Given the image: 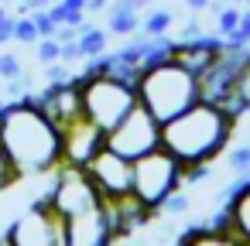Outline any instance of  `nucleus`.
I'll list each match as a JSON object with an SVG mask.
<instances>
[{
  "label": "nucleus",
  "instance_id": "nucleus-1",
  "mask_svg": "<svg viewBox=\"0 0 250 246\" xmlns=\"http://www.w3.org/2000/svg\"><path fill=\"white\" fill-rule=\"evenodd\" d=\"M0 147L7 151L21 178L52 174L62 164V127L38 106V93L11 99L0 113Z\"/></svg>",
  "mask_w": 250,
  "mask_h": 246
},
{
  "label": "nucleus",
  "instance_id": "nucleus-2",
  "mask_svg": "<svg viewBox=\"0 0 250 246\" xmlns=\"http://www.w3.org/2000/svg\"><path fill=\"white\" fill-rule=\"evenodd\" d=\"M236 123L240 120H233L219 103L199 99L185 113H178V116L161 123V147L171 157H178L182 168H188V164H212L226 151Z\"/></svg>",
  "mask_w": 250,
  "mask_h": 246
},
{
  "label": "nucleus",
  "instance_id": "nucleus-3",
  "mask_svg": "<svg viewBox=\"0 0 250 246\" xmlns=\"http://www.w3.org/2000/svg\"><path fill=\"white\" fill-rule=\"evenodd\" d=\"M134 89H137V103L161 123L185 113L192 103H199V76L175 58L141 69V79Z\"/></svg>",
  "mask_w": 250,
  "mask_h": 246
},
{
  "label": "nucleus",
  "instance_id": "nucleus-4",
  "mask_svg": "<svg viewBox=\"0 0 250 246\" xmlns=\"http://www.w3.org/2000/svg\"><path fill=\"white\" fill-rule=\"evenodd\" d=\"M79 96L83 113L103 130H113L137 106V89L117 76H79Z\"/></svg>",
  "mask_w": 250,
  "mask_h": 246
},
{
  "label": "nucleus",
  "instance_id": "nucleus-5",
  "mask_svg": "<svg viewBox=\"0 0 250 246\" xmlns=\"http://www.w3.org/2000/svg\"><path fill=\"white\" fill-rule=\"evenodd\" d=\"M182 161L171 157L165 147L144 154L134 161V195L147 205V208H161V202L182 188Z\"/></svg>",
  "mask_w": 250,
  "mask_h": 246
},
{
  "label": "nucleus",
  "instance_id": "nucleus-6",
  "mask_svg": "<svg viewBox=\"0 0 250 246\" xmlns=\"http://www.w3.org/2000/svg\"><path fill=\"white\" fill-rule=\"evenodd\" d=\"M42 198H45L59 215H65V219L103 205V195L96 191L93 178L86 174V168H76V164H59V168L52 171V185H48V191H45Z\"/></svg>",
  "mask_w": 250,
  "mask_h": 246
},
{
  "label": "nucleus",
  "instance_id": "nucleus-7",
  "mask_svg": "<svg viewBox=\"0 0 250 246\" xmlns=\"http://www.w3.org/2000/svg\"><path fill=\"white\" fill-rule=\"evenodd\" d=\"M4 236L11 246H69L65 215H59L45 198L31 202L21 215H14Z\"/></svg>",
  "mask_w": 250,
  "mask_h": 246
},
{
  "label": "nucleus",
  "instance_id": "nucleus-8",
  "mask_svg": "<svg viewBox=\"0 0 250 246\" xmlns=\"http://www.w3.org/2000/svg\"><path fill=\"white\" fill-rule=\"evenodd\" d=\"M106 147L124 154V157H130V161H137V157H144V154L161 147V120H154L137 103L113 130H106Z\"/></svg>",
  "mask_w": 250,
  "mask_h": 246
},
{
  "label": "nucleus",
  "instance_id": "nucleus-9",
  "mask_svg": "<svg viewBox=\"0 0 250 246\" xmlns=\"http://www.w3.org/2000/svg\"><path fill=\"white\" fill-rule=\"evenodd\" d=\"M86 174L93 178L96 191L103 195V202H113V198H124V195H134V161L103 147L89 164H86Z\"/></svg>",
  "mask_w": 250,
  "mask_h": 246
},
{
  "label": "nucleus",
  "instance_id": "nucleus-10",
  "mask_svg": "<svg viewBox=\"0 0 250 246\" xmlns=\"http://www.w3.org/2000/svg\"><path fill=\"white\" fill-rule=\"evenodd\" d=\"M103 147H106V130L96 127L86 113L62 127V164L86 168Z\"/></svg>",
  "mask_w": 250,
  "mask_h": 246
},
{
  "label": "nucleus",
  "instance_id": "nucleus-11",
  "mask_svg": "<svg viewBox=\"0 0 250 246\" xmlns=\"http://www.w3.org/2000/svg\"><path fill=\"white\" fill-rule=\"evenodd\" d=\"M65 239H69V246H113L117 236H113L106 205H96L89 212L65 219Z\"/></svg>",
  "mask_w": 250,
  "mask_h": 246
},
{
  "label": "nucleus",
  "instance_id": "nucleus-12",
  "mask_svg": "<svg viewBox=\"0 0 250 246\" xmlns=\"http://www.w3.org/2000/svg\"><path fill=\"white\" fill-rule=\"evenodd\" d=\"M38 106L59 123V127H65V123H72L76 116H83V96H79V76L72 79V82H62V86H48L45 82V89L38 93Z\"/></svg>",
  "mask_w": 250,
  "mask_h": 246
},
{
  "label": "nucleus",
  "instance_id": "nucleus-13",
  "mask_svg": "<svg viewBox=\"0 0 250 246\" xmlns=\"http://www.w3.org/2000/svg\"><path fill=\"white\" fill-rule=\"evenodd\" d=\"M106 205V215H110V226H113V236L124 243L127 236H134L137 229H144L158 212L147 208L137 195H124V198H113V202H103Z\"/></svg>",
  "mask_w": 250,
  "mask_h": 246
},
{
  "label": "nucleus",
  "instance_id": "nucleus-14",
  "mask_svg": "<svg viewBox=\"0 0 250 246\" xmlns=\"http://www.w3.org/2000/svg\"><path fill=\"white\" fill-rule=\"evenodd\" d=\"M226 212L236 236L250 246V174H240V181L233 185V198L226 202Z\"/></svg>",
  "mask_w": 250,
  "mask_h": 246
},
{
  "label": "nucleus",
  "instance_id": "nucleus-15",
  "mask_svg": "<svg viewBox=\"0 0 250 246\" xmlns=\"http://www.w3.org/2000/svg\"><path fill=\"white\" fill-rule=\"evenodd\" d=\"M175 246H247V243L236 236V229H216L209 222H199L188 232H182Z\"/></svg>",
  "mask_w": 250,
  "mask_h": 246
},
{
  "label": "nucleus",
  "instance_id": "nucleus-16",
  "mask_svg": "<svg viewBox=\"0 0 250 246\" xmlns=\"http://www.w3.org/2000/svg\"><path fill=\"white\" fill-rule=\"evenodd\" d=\"M106 31L117 38H134L141 31V11L130 7L127 0H113L106 11Z\"/></svg>",
  "mask_w": 250,
  "mask_h": 246
},
{
  "label": "nucleus",
  "instance_id": "nucleus-17",
  "mask_svg": "<svg viewBox=\"0 0 250 246\" xmlns=\"http://www.w3.org/2000/svg\"><path fill=\"white\" fill-rule=\"evenodd\" d=\"M79 48H83L86 58H96V55L110 52V31H106V28H96V24L83 28V35H79Z\"/></svg>",
  "mask_w": 250,
  "mask_h": 246
},
{
  "label": "nucleus",
  "instance_id": "nucleus-18",
  "mask_svg": "<svg viewBox=\"0 0 250 246\" xmlns=\"http://www.w3.org/2000/svg\"><path fill=\"white\" fill-rule=\"evenodd\" d=\"M171 24H175V14H171L168 7H151V11L141 18V31H144L147 38L168 35V31H171Z\"/></svg>",
  "mask_w": 250,
  "mask_h": 246
},
{
  "label": "nucleus",
  "instance_id": "nucleus-19",
  "mask_svg": "<svg viewBox=\"0 0 250 246\" xmlns=\"http://www.w3.org/2000/svg\"><path fill=\"white\" fill-rule=\"evenodd\" d=\"M38 24H35V18L31 14H18L14 18V41L18 45H38Z\"/></svg>",
  "mask_w": 250,
  "mask_h": 246
},
{
  "label": "nucleus",
  "instance_id": "nucleus-20",
  "mask_svg": "<svg viewBox=\"0 0 250 246\" xmlns=\"http://www.w3.org/2000/svg\"><path fill=\"white\" fill-rule=\"evenodd\" d=\"M24 178H21V171L14 168V161L7 157V151L4 147H0V195H4V191H11L14 185H21Z\"/></svg>",
  "mask_w": 250,
  "mask_h": 246
},
{
  "label": "nucleus",
  "instance_id": "nucleus-21",
  "mask_svg": "<svg viewBox=\"0 0 250 246\" xmlns=\"http://www.w3.org/2000/svg\"><path fill=\"white\" fill-rule=\"evenodd\" d=\"M35 58H38L42 65L62 62V41H59V38H38V45H35Z\"/></svg>",
  "mask_w": 250,
  "mask_h": 246
},
{
  "label": "nucleus",
  "instance_id": "nucleus-22",
  "mask_svg": "<svg viewBox=\"0 0 250 246\" xmlns=\"http://www.w3.org/2000/svg\"><path fill=\"white\" fill-rule=\"evenodd\" d=\"M240 14H243V11H236V7H219V11H216V35L229 38V35L240 28Z\"/></svg>",
  "mask_w": 250,
  "mask_h": 246
},
{
  "label": "nucleus",
  "instance_id": "nucleus-23",
  "mask_svg": "<svg viewBox=\"0 0 250 246\" xmlns=\"http://www.w3.org/2000/svg\"><path fill=\"white\" fill-rule=\"evenodd\" d=\"M188 195H185V188H178V191H171L165 202H161V208H158V215H185L188 212Z\"/></svg>",
  "mask_w": 250,
  "mask_h": 246
},
{
  "label": "nucleus",
  "instance_id": "nucleus-24",
  "mask_svg": "<svg viewBox=\"0 0 250 246\" xmlns=\"http://www.w3.org/2000/svg\"><path fill=\"white\" fill-rule=\"evenodd\" d=\"M226 168L236 174H250V144H240L226 154Z\"/></svg>",
  "mask_w": 250,
  "mask_h": 246
},
{
  "label": "nucleus",
  "instance_id": "nucleus-25",
  "mask_svg": "<svg viewBox=\"0 0 250 246\" xmlns=\"http://www.w3.org/2000/svg\"><path fill=\"white\" fill-rule=\"evenodd\" d=\"M72 79H76V72H72V65H65V62L45 65V82H48V86H62V82H72Z\"/></svg>",
  "mask_w": 250,
  "mask_h": 246
},
{
  "label": "nucleus",
  "instance_id": "nucleus-26",
  "mask_svg": "<svg viewBox=\"0 0 250 246\" xmlns=\"http://www.w3.org/2000/svg\"><path fill=\"white\" fill-rule=\"evenodd\" d=\"M18 76H24V69H21V58L14 55V52H0V79H18Z\"/></svg>",
  "mask_w": 250,
  "mask_h": 246
},
{
  "label": "nucleus",
  "instance_id": "nucleus-27",
  "mask_svg": "<svg viewBox=\"0 0 250 246\" xmlns=\"http://www.w3.org/2000/svg\"><path fill=\"white\" fill-rule=\"evenodd\" d=\"M31 18H35V24H38V35H42V38H55V35H59V24L52 21L48 7H38V11H31Z\"/></svg>",
  "mask_w": 250,
  "mask_h": 246
},
{
  "label": "nucleus",
  "instance_id": "nucleus-28",
  "mask_svg": "<svg viewBox=\"0 0 250 246\" xmlns=\"http://www.w3.org/2000/svg\"><path fill=\"white\" fill-rule=\"evenodd\" d=\"M7 99H24L31 96V79L28 76H18V79H7V89H4Z\"/></svg>",
  "mask_w": 250,
  "mask_h": 246
},
{
  "label": "nucleus",
  "instance_id": "nucleus-29",
  "mask_svg": "<svg viewBox=\"0 0 250 246\" xmlns=\"http://www.w3.org/2000/svg\"><path fill=\"white\" fill-rule=\"evenodd\" d=\"M226 41H233V45H250V11L240 14V28H236Z\"/></svg>",
  "mask_w": 250,
  "mask_h": 246
},
{
  "label": "nucleus",
  "instance_id": "nucleus-30",
  "mask_svg": "<svg viewBox=\"0 0 250 246\" xmlns=\"http://www.w3.org/2000/svg\"><path fill=\"white\" fill-rule=\"evenodd\" d=\"M62 62H65V65L86 62V55H83V48H79V38H76V41H62Z\"/></svg>",
  "mask_w": 250,
  "mask_h": 246
},
{
  "label": "nucleus",
  "instance_id": "nucleus-31",
  "mask_svg": "<svg viewBox=\"0 0 250 246\" xmlns=\"http://www.w3.org/2000/svg\"><path fill=\"white\" fill-rule=\"evenodd\" d=\"M195 38H202V28H199V21H188V24L182 28L178 41H195Z\"/></svg>",
  "mask_w": 250,
  "mask_h": 246
},
{
  "label": "nucleus",
  "instance_id": "nucleus-32",
  "mask_svg": "<svg viewBox=\"0 0 250 246\" xmlns=\"http://www.w3.org/2000/svg\"><path fill=\"white\" fill-rule=\"evenodd\" d=\"M110 4L113 0H86V14H103V11H110Z\"/></svg>",
  "mask_w": 250,
  "mask_h": 246
},
{
  "label": "nucleus",
  "instance_id": "nucleus-33",
  "mask_svg": "<svg viewBox=\"0 0 250 246\" xmlns=\"http://www.w3.org/2000/svg\"><path fill=\"white\" fill-rule=\"evenodd\" d=\"M185 7H192V11H206V7H212V0H185Z\"/></svg>",
  "mask_w": 250,
  "mask_h": 246
},
{
  "label": "nucleus",
  "instance_id": "nucleus-34",
  "mask_svg": "<svg viewBox=\"0 0 250 246\" xmlns=\"http://www.w3.org/2000/svg\"><path fill=\"white\" fill-rule=\"evenodd\" d=\"M127 4H130V7H137V11H144V7H151V4H154V0H127Z\"/></svg>",
  "mask_w": 250,
  "mask_h": 246
},
{
  "label": "nucleus",
  "instance_id": "nucleus-35",
  "mask_svg": "<svg viewBox=\"0 0 250 246\" xmlns=\"http://www.w3.org/2000/svg\"><path fill=\"white\" fill-rule=\"evenodd\" d=\"M7 18H11V14H7V7H4V4H0V24H4Z\"/></svg>",
  "mask_w": 250,
  "mask_h": 246
},
{
  "label": "nucleus",
  "instance_id": "nucleus-36",
  "mask_svg": "<svg viewBox=\"0 0 250 246\" xmlns=\"http://www.w3.org/2000/svg\"><path fill=\"white\" fill-rule=\"evenodd\" d=\"M7 103H11V99H7L4 93H0V113H4V110H7Z\"/></svg>",
  "mask_w": 250,
  "mask_h": 246
},
{
  "label": "nucleus",
  "instance_id": "nucleus-37",
  "mask_svg": "<svg viewBox=\"0 0 250 246\" xmlns=\"http://www.w3.org/2000/svg\"><path fill=\"white\" fill-rule=\"evenodd\" d=\"M0 246H11V243H7V236H0Z\"/></svg>",
  "mask_w": 250,
  "mask_h": 246
},
{
  "label": "nucleus",
  "instance_id": "nucleus-38",
  "mask_svg": "<svg viewBox=\"0 0 250 246\" xmlns=\"http://www.w3.org/2000/svg\"><path fill=\"white\" fill-rule=\"evenodd\" d=\"M247 137H250V120H247Z\"/></svg>",
  "mask_w": 250,
  "mask_h": 246
},
{
  "label": "nucleus",
  "instance_id": "nucleus-39",
  "mask_svg": "<svg viewBox=\"0 0 250 246\" xmlns=\"http://www.w3.org/2000/svg\"><path fill=\"white\" fill-rule=\"evenodd\" d=\"M0 4H7V0H0Z\"/></svg>",
  "mask_w": 250,
  "mask_h": 246
}]
</instances>
